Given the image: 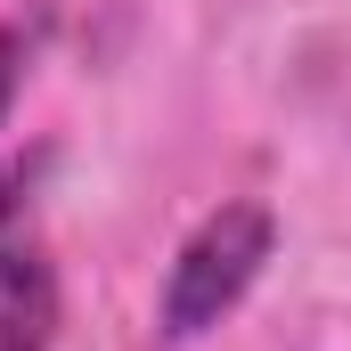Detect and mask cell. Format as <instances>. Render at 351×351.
<instances>
[{
	"label": "cell",
	"instance_id": "obj_1",
	"mask_svg": "<svg viewBox=\"0 0 351 351\" xmlns=\"http://www.w3.org/2000/svg\"><path fill=\"white\" fill-rule=\"evenodd\" d=\"M269 245H278V221H269V204H254V196L204 213L188 229V245L172 254V269H164V302H156L164 343H196L204 327H221L245 302V286L262 278Z\"/></svg>",
	"mask_w": 351,
	"mask_h": 351
},
{
	"label": "cell",
	"instance_id": "obj_2",
	"mask_svg": "<svg viewBox=\"0 0 351 351\" xmlns=\"http://www.w3.org/2000/svg\"><path fill=\"white\" fill-rule=\"evenodd\" d=\"M58 343V269L41 237L33 180H0V351H49Z\"/></svg>",
	"mask_w": 351,
	"mask_h": 351
},
{
	"label": "cell",
	"instance_id": "obj_3",
	"mask_svg": "<svg viewBox=\"0 0 351 351\" xmlns=\"http://www.w3.org/2000/svg\"><path fill=\"white\" fill-rule=\"evenodd\" d=\"M16 74H25V41L0 25V114H8V98H16Z\"/></svg>",
	"mask_w": 351,
	"mask_h": 351
}]
</instances>
